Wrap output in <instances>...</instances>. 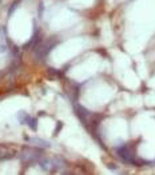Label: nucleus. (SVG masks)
Here are the masks:
<instances>
[{
    "instance_id": "obj_1",
    "label": "nucleus",
    "mask_w": 155,
    "mask_h": 175,
    "mask_svg": "<svg viewBox=\"0 0 155 175\" xmlns=\"http://www.w3.org/2000/svg\"><path fill=\"white\" fill-rule=\"evenodd\" d=\"M41 155V151L38 148H32V147H27L24 148L20 153V159L25 163H31V162H35L40 158Z\"/></svg>"
},
{
    "instance_id": "obj_2",
    "label": "nucleus",
    "mask_w": 155,
    "mask_h": 175,
    "mask_svg": "<svg viewBox=\"0 0 155 175\" xmlns=\"http://www.w3.org/2000/svg\"><path fill=\"white\" fill-rule=\"evenodd\" d=\"M55 46V41H50V43H38V44L34 47V51H35V56L40 60H43L46 56L48 55V52L51 51V48Z\"/></svg>"
},
{
    "instance_id": "obj_3",
    "label": "nucleus",
    "mask_w": 155,
    "mask_h": 175,
    "mask_svg": "<svg viewBox=\"0 0 155 175\" xmlns=\"http://www.w3.org/2000/svg\"><path fill=\"white\" fill-rule=\"evenodd\" d=\"M39 166H40V169L44 170V171H56L52 158H51V159L50 158H41V159L39 160Z\"/></svg>"
},
{
    "instance_id": "obj_4",
    "label": "nucleus",
    "mask_w": 155,
    "mask_h": 175,
    "mask_svg": "<svg viewBox=\"0 0 155 175\" xmlns=\"http://www.w3.org/2000/svg\"><path fill=\"white\" fill-rule=\"evenodd\" d=\"M116 153H118V155H119L123 160H126V162H131V159H133V156H131L130 150L127 148L126 146L119 147V148L116 150Z\"/></svg>"
},
{
    "instance_id": "obj_5",
    "label": "nucleus",
    "mask_w": 155,
    "mask_h": 175,
    "mask_svg": "<svg viewBox=\"0 0 155 175\" xmlns=\"http://www.w3.org/2000/svg\"><path fill=\"white\" fill-rule=\"evenodd\" d=\"M25 139L28 140L29 143L34 144V146L41 147V148H48V147L51 146L50 142H47V140H44V139H39V138H25Z\"/></svg>"
},
{
    "instance_id": "obj_6",
    "label": "nucleus",
    "mask_w": 155,
    "mask_h": 175,
    "mask_svg": "<svg viewBox=\"0 0 155 175\" xmlns=\"http://www.w3.org/2000/svg\"><path fill=\"white\" fill-rule=\"evenodd\" d=\"M76 112H78V116H79L82 120H84V118L90 116V111L87 108L82 107V106H76Z\"/></svg>"
},
{
    "instance_id": "obj_7",
    "label": "nucleus",
    "mask_w": 155,
    "mask_h": 175,
    "mask_svg": "<svg viewBox=\"0 0 155 175\" xmlns=\"http://www.w3.org/2000/svg\"><path fill=\"white\" fill-rule=\"evenodd\" d=\"M27 123H28L31 130H34V131L38 130V120H36V118H29L28 120H27Z\"/></svg>"
},
{
    "instance_id": "obj_8",
    "label": "nucleus",
    "mask_w": 155,
    "mask_h": 175,
    "mask_svg": "<svg viewBox=\"0 0 155 175\" xmlns=\"http://www.w3.org/2000/svg\"><path fill=\"white\" fill-rule=\"evenodd\" d=\"M18 118H19V120H20V123H27V120L29 119V116L25 112H19V115H18Z\"/></svg>"
},
{
    "instance_id": "obj_9",
    "label": "nucleus",
    "mask_w": 155,
    "mask_h": 175,
    "mask_svg": "<svg viewBox=\"0 0 155 175\" xmlns=\"http://www.w3.org/2000/svg\"><path fill=\"white\" fill-rule=\"evenodd\" d=\"M19 3H20V0H16L15 3L12 4V7H11V8H10V11H8V15H11V13H12L13 11L16 10V7H18V4H19Z\"/></svg>"
},
{
    "instance_id": "obj_10",
    "label": "nucleus",
    "mask_w": 155,
    "mask_h": 175,
    "mask_svg": "<svg viewBox=\"0 0 155 175\" xmlns=\"http://www.w3.org/2000/svg\"><path fill=\"white\" fill-rule=\"evenodd\" d=\"M62 127H63V123H62V122H58V126H56V128H55V131H54V135L59 134V131L62 130Z\"/></svg>"
},
{
    "instance_id": "obj_11",
    "label": "nucleus",
    "mask_w": 155,
    "mask_h": 175,
    "mask_svg": "<svg viewBox=\"0 0 155 175\" xmlns=\"http://www.w3.org/2000/svg\"><path fill=\"white\" fill-rule=\"evenodd\" d=\"M108 169H110V170H116V164H114V163H110V164H108Z\"/></svg>"
},
{
    "instance_id": "obj_12",
    "label": "nucleus",
    "mask_w": 155,
    "mask_h": 175,
    "mask_svg": "<svg viewBox=\"0 0 155 175\" xmlns=\"http://www.w3.org/2000/svg\"><path fill=\"white\" fill-rule=\"evenodd\" d=\"M39 7H40V8H39V15L41 16V11H43V3H40V6H39Z\"/></svg>"
},
{
    "instance_id": "obj_13",
    "label": "nucleus",
    "mask_w": 155,
    "mask_h": 175,
    "mask_svg": "<svg viewBox=\"0 0 155 175\" xmlns=\"http://www.w3.org/2000/svg\"><path fill=\"white\" fill-rule=\"evenodd\" d=\"M1 3H3V0H0V4H1Z\"/></svg>"
}]
</instances>
